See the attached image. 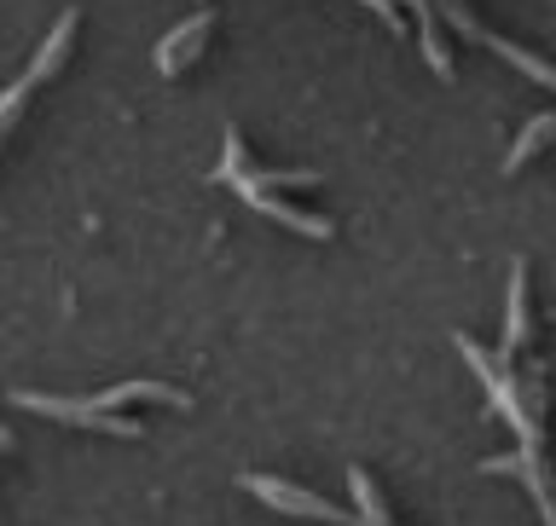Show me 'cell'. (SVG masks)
I'll list each match as a JSON object with an SVG mask.
<instances>
[{
  "instance_id": "6da1fadb",
  "label": "cell",
  "mask_w": 556,
  "mask_h": 526,
  "mask_svg": "<svg viewBox=\"0 0 556 526\" xmlns=\"http://www.w3.org/2000/svg\"><path fill=\"white\" fill-rule=\"evenodd\" d=\"M128 399H163V406H191L180 388H163V382H122L111 394H93V399H52V394H17V406L24 411H41V416H59V423H81V428H104V434H122V440H134L139 423L128 416H116V406H128Z\"/></svg>"
},
{
  "instance_id": "7a4b0ae2",
  "label": "cell",
  "mask_w": 556,
  "mask_h": 526,
  "mask_svg": "<svg viewBox=\"0 0 556 526\" xmlns=\"http://www.w3.org/2000/svg\"><path fill=\"white\" fill-rule=\"evenodd\" d=\"M243 486H250L255 498H267L273 510L313 515V521H342V526H348V515H342V510H330V503H319L313 492H302V486H285V480H267V475H243Z\"/></svg>"
},
{
  "instance_id": "3957f363",
  "label": "cell",
  "mask_w": 556,
  "mask_h": 526,
  "mask_svg": "<svg viewBox=\"0 0 556 526\" xmlns=\"http://www.w3.org/2000/svg\"><path fill=\"white\" fill-rule=\"evenodd\" d=\"M208 24H215V17H208V12H198V17H186V24L174 29V35H168L163 47H156V69H163V76H174V69H180V64L191 59V52L203 47V35H208Z\"/></svg>"
},
{
  "instance_id": "277c9868",
  "label": "cell",
  "mask_w": 556,
  "mask_h": 526,
  "mask_svg": "<svg viewBox=\"0 0 556 526\" xmlns=\"http://www.w3.org/2000/svg\"><path fill=\"white\" fill-rule=\"evenodd\" d=\"M551 133H556V116H539V121H528V133H521V139H516V151H510V168L528 163V156H533L539 145H545Z\"/></svg>"
},
{
  "instance_id": "5b68a950",
  "label": "cell",
  "mask_w": 556,
  "mask_h": 526,
  "mask_svg": "<svg viewBox=\"0 0 556 526\" xmlns=\"http://www.w3.org/2000/svg\"><path fill=\"white\" fill-rule=\"evenodd\" d=\"M0 446H7V428H0Z\"/></svg>"
}]
</instances>
